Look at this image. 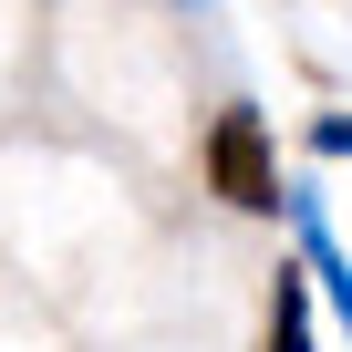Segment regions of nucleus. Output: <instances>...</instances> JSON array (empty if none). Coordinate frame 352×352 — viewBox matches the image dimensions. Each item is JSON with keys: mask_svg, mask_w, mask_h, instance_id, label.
Listing matches in <instances>:
<instances>
[{"mask_svg": "<svg viewBox=\"0 0 352 352\" xmlns=\"http://www.w3.org/2000/svg\"><path fill=\"white\" fill-rule=\"evenodd\" d=\"M290 218H300V270L321 280V300H331V321L352 331V259H342V239L321 228V208H311L300 187H290Z\"/></svg>", "mask_w": 352, "mask_h": 352, "instance_id": "nucleus-2", "label": "nucleus"}, {"mask_svg": "<svg viewBox=\"0 0 352 352\" xmlns=\"http://www.w3.org/2000/svg\"><path fill=\"white\" fill-rule=\"evenodd\" d=\"M259 352H311V270H270V342Z\"/></svg>", "mask_w": 352, "mask_h": 352, "instance_id": "nucleus-3", "label": "nucleus"}, {"mask_svg": "<svg viewBox=\"0 0 352 352\" xmlns=\"http://www.w3.org/2000/svg\"><path fill=\"white\" fill-rule=\"evenodd\" d=\"M311 145H321V155H352V114H331V124H311Z\"/></svg>", "mask_w": 352, "mask_h": 352, "instance_id": "nucleus-4", "label": "nucleus"}, {"mask_svg": "<svg viewBox=\"0 0 352 352\" xmlns=\"http://www.w3.org/2000/svg\"><path fill=\"white\" fill-rule=\"evenodd\" d=\"M197 176H208V197H228L239 218H280L290 187H280V155H270V124L249 104H228L208 135H197Z\"/></svg>", "mask_w": 352, "mask_h": 352, "instance_id": "nucleus-1", "label": "nucleus"}]
</instances>
